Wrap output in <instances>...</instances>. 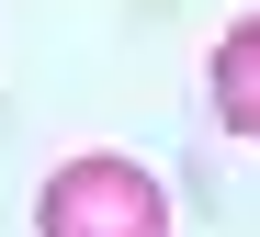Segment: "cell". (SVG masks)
<instances>
[{
    "instance_id": "cell-2",
    "label": "cell",
    "mask_w": 260,
    "mask_h": 237,
    "mask_svg": "<svg viewBox=\"0 0 260 237\" xmlns=\"http://www.w3.org/2000/svg\"><path fill=\"white\" fill-rule=\"evenodd\" d=\"M204 90H215V124H226L238 147H260V12H238L226 34H215V68H204Z\"/></svg>"
},
{
    "instance_id": "cell-1",
    "label": "cell",
    "mask_w": 260,
    "mask_h": 237,
    "mask_svg": "<svg viewBox=\"0 0 260 237\" xmlns=\"http://www.w3.org/2000/svg\"><path fill=\"white\" fill-rule=\"evenodd\" d=\"M34 237H170V192H158V170L113 158V147L57 158L34 192Z\"/></svg>"
}]
</instances>
